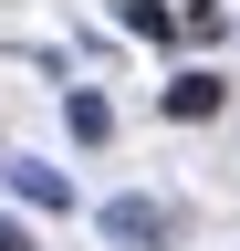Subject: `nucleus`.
Returning <instances> with one entry per match:
<instances>
[{
    "instance_id": "obj_3",
    "label": "nucleus",
    "mask_w": 240,
    "mask_h": 251,
    "mask_svg": "<svg viewBox=\"0 0 240 251\" xmlns=\"http://www.w3.org/2000/svg\"><path fill=\"white\" fill-rule=\"evenodd\" d=\"M0 251H32V230H21V220H0Z\"/></svg>"
},
{
    "instance_id": "obj_2",
    "label": "nucleus",
    "mask_w": 240,
    "mask_h": 251,
    "mask_svg": "<svg viewBox=\"0 0 240 251\" xmlns=\"http://www.w3.org/2000/svg\"><path fill=\"white\" fill-rule=\"evenodd\" d=\"M105 230H115V241H157V230H167V220H157V209H146V199H115V209H105Z\"/></svg>"
},
{
    "instance_id": "obj_1",
    "label": "nucleus",
    "mask_w": 240,
    "mask_h": 251,
    "mask_svg": "<svg viewBox=\"0 0 240 251\" xmlns=\"http://www.w3.org/2000/svg\"><path fill=\"white\" fill-rule=\"evenodd\" d=\"M167 115H188V126L219 115V74H177V84H167Z\"/></svg>"
}]
</instances>
